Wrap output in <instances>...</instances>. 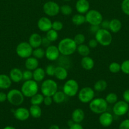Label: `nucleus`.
Wrapping results in <instances>:
<instances>
[{"instance_id":"1","label":"nucleus","mask_w":129,"mask_h":129,"mask_svg":"<svg viewBox=\"0 0 129 129\" xmlns=\"http://www.w3.org/2000/svg\"><path fill=\"white\" fill-rule=\"evenodd\" d=\"M57 47L61 55L69 56L77 51V45L73 39L67 37L61 39L58 43Z\"/></svg>"},{"instance_id":"2","label":"nucleus","mask_w":129,"mask_h":129,"mask_svg":"<svg viewBox=\"0 0 129 129\" xmlns=\"http://www.w3.org/2000/svg\"><path fill=\"white\" fill-rule=\"evenodd\" d=\"M39 85L37 82L34 79L25 81L21 86V91L27 98H31L39 91Z\"/></svg>"},{"instance_id":"3","label":"nucleus","mask_w":129,"mask_h":129,"mask_svg":"<svg viewBox=\"0 0 129 129\" xmlns=\"http://www.w3.org/2000/svg\"><path fill=\"white\" fill-rule=\"evenodd\" d=\"M108 103L106 102L105 98H94L89 103V107L90 110L96 114H101L106 112L108 109Z\"/></svg>"},{"instance_id":"4","label":"nucleus","mask_w":129,"mask_h":129,"mask_svg":"<svg viewBox=\"0 0 129 129\" xmlns=\"http://www.w3.org/2000/svg\"><path fill=\"white\" fill-rule=\"evenodd\" d=\"M58 86L56 82L51 79H45L40 85V91L44 96H53L58 91Z\"/></svg>"},{"instance_id":"5","label":"nucleus","mask_w":129,"mask_h":129,"mask_svg":"<svg viewBox=\"0 0 129 129\" xmlns=\"http://www.w3.org/2000/svg\"><path fill=\"white\" fill-rule=\"evenodd\" d=\"M95 39L99 44L104 47L110 45L113 41V37L111 31L109 30L101 28L95 34Z\"/></svg>"},{"instance_id":"6","label":"nucleus","mask_w":129,"mask_h":129,"mask_svg":"<svg viewBox=\"0 0 129 129\" xmlns=\"http://www.w3.org/2000/svg\"><path fill=\"white\" fill-rule=\"evenodd\" d=\"M25 96L21 90L18 89H12L7 93V101L13 106H20L24 102Z\"/></svg>"},{"instance_id":"7","label":"nucleus","mask_w":129,"mask_h":129,"mask_svg":"<svg viewBox=\"0 0 129 129\" xmlns=\"http://www.w3.org/2000/svg\"><path fill=\"white\" fill-rule=\"evenodd\" d=\"M79 91V84L73 79H70L64 83L63 86V91L67 96L73 97L77 95Z\"/></svg>"},{"instance_id":"8","label":"nucleus","mask_w":129,"mask_h":129,"mask_svg":"<svg viewBox=\"0 0 129 129\" xmlns=\"http://www.w3.org/2000/svg\"><path fill=\"white\" fill-rule=\"evenodd\" d=\"M78 100L83 103H89L95 97V90L89 86L83 87L79 89L77 94Z\"/></svg>"},{"instance_id":"9","label":"nucleus","mask_w":129,"mask_h":129,"mask_svg":"<svg viewBox=\"0 0 129 129\" xmlns=\"http://www.w3.org/2000/svg\"><path fill=\"white\" fill-rule=\"evenodd\" d=\"M34 49L28 42H22L19 43L16 47L17 55L22 59H27L32 55Z\"/></svg>"},{"instance_id":"10","label":"nucleus","mask_w":129,"mask_h":129,"mask_svg":"<svg viewBox=\"0 0 129 129\" xmlns=\"http://www.w3.org/2000/svg\"><path fill=\"white\" fill-rule=\"evenodd\" d=\"M86 22L90 25H100L103 20L102 14L96 10H89L85 13Z\"/></svg>"},{"instance_id":"11","label":"nucleus","mask_w":129,"mask_h":129,"mask_svg":"<svg viewBox=\"0 0 129 129\" xmlns=\"http://www.w3.org/2000/svg\"><path fill=\"white\" fill-rule=\"evenodd\" d=\"M43 11L48 16H55L60 12V6L57 3L49 1L43 5Z\"/></svg>"},{"instance_id":"12","label":"nucleus","mask_w":129,"mask_h":129,"mask_svg":"<svg viewBox=\"0 0 129 129\" xmlns=\"http://www.w3.org/2000/svg\"><path fill=\"white\" fill-rule=\"evenodd\" d=\"M129 110V105L124 100L118 101L113 107V112L116 116H123L127 113Z\"/></svg>"},{"instance_id":"13","label":"nucleus","mask_w":129,"mask_h":129,"mask_svg":"<svg viewBox=\"0 0 129 129\" xmlns=\"http://www.w3.org/2000/svg\"><path fill=\"white\" fill-rule=\"evenodd\" d=\"M60 52L58 47L54 45H50L45 49V57L49 61H55L60 55Z\"/></svg>"},{"instance_id":"14","label":"nucleus","mask_w":129,"mask_h":129,"mask_svg":"<svg viewBox=\"0 0 129 129\" xmlns=\"http://www.w3.org/2000/svg\"><path fill=\"white\" fill-rule=\"evenodd\" d=\"M37 25L40 31L47 32L52 28V21L46 16H42L38 20Z\"/></svg>"},{"instance_id":"15","label":"nucleus","mask_w":129,"mask_h":129,"mask_svg":"<svg viewBox=\"0 0 129 129\" xmlns=\"http://www.w3.org/2000/svg\"><path fill=\"white\" fill-rule=\"evenodd\" d=\"M14 117L19 121H25L30 116L29 110L25 107H19L14 111Z\"/></svg>"},{"instance_id":"16","label":"nucleus","mask_w":129,"mask_h":129,"mask_svg":"<svg viewBox=\"0 0 129 129\" xmlns=\"http://www.w3.org/2000/svg\"><path fill=\"white\" fill-rule=\"evenodd\" d=\"M113 122V116L111 113L105 112L100 114L99 122L104 127H110Z\"/></svg>"},{"instance_id":"17","label":"nucleus","mask_w":129,"mask_h":129,"mask_svg":"<svg viewBox=\"0 0 129 129\" xmlns=\"http://www.w3.org/2000/svg\"><path fill=\"white\" fill-rule=\"evenodd\" d=\"M75 9L78 13L85 14L90 10V3L88 0H77Z\"/></svg>"},{"instance_id":"18","label":"nucleus","mask_w":129,"mask_h":129,"mask_svg":"<svg viewBox=\"0 0 129 129\" xmlns=\"http://www.w3.org/2000/svg\"><path fill=\"white\" fill-rule=\"evenodd\" d=\"M42 39V37H41L40 34L38 33H33L29 37L28 42L33 49H35L41 46Z\"/></svg>"},{"instance_id":"19","label":"nucleus","mask_w":129,"mask_h":129,"mask_svg":"<svg viewBox=\"0 0 129 129\" xmlns=\"http://www.w3.org/2000/svg\"><path fill=\"white\" fill-rule=\"evenodd\" d=\"M9 76L12 82L19 83L23 80V71L19 68H14L10 70Z\"/></svg>"},{"instance_id":"20","label":"nucleus","mask_w":129,"mask_h":129,"mask_svg":"<svg viewBox=\"0 0 129 129\" xmlns=\"http://www.w3.org/2000/svg\"><path fill=\"white\" fill-rule=\"evenodd\" d=\"M80 64L83 69L86 71H91L94 67L95 62L94 59L88 55V56L82 57L80 61Z\"/></svg>"},{"instance_id":"21","label":"nucleus","mask_w":129,"mask_h":129,"mask_svg":"<svg viewBox=\"0 0 129 129\" xmlns=\"http://www.w3.org/2000/svg\"><path fill=\"white\" fill-rule=\"evenodd\" d=\"M68 71L63 66H57L55 68L54 76L59 81H64L68 77Z\"/></svg>"},{"instance_id":"22","label":"nucleus","mask_w":129,"mask_h":129,"mask_svg":"<svg viewBox=\"0 0 129 129\" xmlns=\"http://www.w3.org/2000/svg\"><path fill=\"white\" fill-rule=\"evenodd\" d=\"M25 67L27 70L33 71L39 67V59L33 56L27 58L25 61Z\"/></svg>"},{"instance_id":"23","label":"nucleus","mask_w":129,"mask_h":129,"mask_svg":"<svg viewBox=\"0 0 129 129\" xmlns=\"http://www.w3.org/2000/svg\"><path fill=\"white\" fill-rule=\"evenodd\" d=\"M85 112L82 108H76L72 113V120L75 123H80L84 120Z\"/></svg>"},{"instance_id":"24","label":"nucleus","mask_w":129,"mask_h":129,"mask_svg":"<svg viewBox=\"0 0 129 129\" xmlns=\"http://www.w3.org/2000/svg\"><path fill=\"white\" fill-rule=\"evenodd\" d=\"M33 79L36 82H42L44 80L46 75L45 69L42 68L38 67L37 68L33 71Z\"/></svg>"},{"instance_id":"25","label":"nucleus","mask_w":129,"mask_h":129,"mask_svg":"<svg viewBox=\"0 0 129 129\" xmlns=\"http://www.w3.org/2000/svg\"><path fill=\"white\" fill-rule=\"evenodd\" d=\"M122 28V23L120 20L117 18H113L110 21L109 30L111 32L116 34L119 32Z\"/></svg>"},{"instance_id":"26","label":"nucleus","mask_w":129,"mask_h":129,"mask_svg":"<svg viewBox=\"0 0 129 129\" xmlns=\"http://www.w3.org/2000/svg\"><path fill=\"white\" fill-rule=\"evenodd\" d=\"M12 83V81L10 76L6 74H0V89H6L10 88Z\"/></svg>"},{"instance_id":"27","label":"nucleus","mask_w":129,"mask_h":129,"mask_svg":"<svg viewBox=\"0 0 129 129\" xmlns=\"http://www.w3.org/2000/svg\"><path fill=\"white\" fill-rule=\"evenodd\" d=\"M29 112L31 117L34 118H39L42 115V109L40 105H32L29 108Z\"/></svg>"},{"instance_id":"28","label":"nucleus","mask_w":129,"mask_h":129,"mask_svg":"<svg viewBox=\"0 0 129 129\" xmlns=\"http://www.w3.org/2000/svg\"><path fill=\"white\" fill-rule=\"evenodd\" d=\"M91 48L88 46V45L86 44H80V45H77V52L82 57L88 56L91 53Z\"/></svg>"},{"instance_id":"29","label":"nucleus","mask_w":129,"mask_h":129,"mask_svg":"<svg viewBox=\"0 0 129 129\" xmlns=\"http://www.w3.org/2000/svg\"><path fill=\"white\" fill-rule=\"evenodd\" d=\"M72 22L77 26H80L86 22L85 16L83 14L77 13L73 15L72 17Z\"/></svg>"},{"instance_id":"30","label":"nucleus","mask_w":129,"mask_h":129,"mask_svg":"<svg viewBox=\"0 0 129 129\" xmlns=\"http://www.w3.org/2000/svg\"><path fill=\"white\" fill-rule=\"evenodd\" d=\"M66 94H64L63 91H57L53 95V102L57 104H60L64 102L66 99Z\"/></svg>"},{"instance_id":"31","label":"nucleus","mask_w":129,"mask_h":129,"mask_svg":"<svg viewBox=\"0 0 129 129\" xmlns=\"http://www.w3.org/2000/svg\"><path fill=\"white\" fill-rule=\"evenodd\" d=\"M108 87V83L104 79H99L94 84V89L96 91L102 92L106 89Z\"/></svg>"},{"instance_id":"32","label":"nucleus","mask_w":129,"mask_h":129,"mask_svg":"<svg viewBox=\"0 0 129 129\" xmlns=\"http://www.w3.org/2000/svg\"><path fill=\"white\" fill-rule=\"evenodd\" d=\"M44 98V96L42 93H37L30 98V103L31 105H40L42 103H43Z\"/></svg>"},{"instance_id":"33","label":"nucleus","mask_w":129,"mask_h":129,"mask_svg":"<svg viewBox=\"0 0 129 129\" xmlns=\"http://www.w3.org/2000/svg\"><path fill=\"white\" fill-rule=\"evenodd\" d=\"M58 31L56 30H53V29H51L49 31L46 32V37L51 42H53L58 40Z\"/></svg>"},{"instance_id":"34","label":"nucleus","mask_w":129,"mask_h":129,"mask_svg":"<svg viewBox=\"0 0 129 129\" xmlns=\"http://www.w3.org/2000/svg\"><path fill=\"white\" fill-rule=\"evenodd\" d=\"M32 56L37 59H42L45 57V50L40 47L34 49L32 52Z\"/></svg>"},{"instance_id":"35","label":"nucleus","mask_w":129,"mask_h":129,"mask_svg":"<svg viewBox=\"0 0 129 129\" xmlns=\"http://www.w3.org/2000/svg\"><path fill=\"white\" fill-rule=\"evenodd\" d=\"M108 69L111 73L116 74L121 71V64L117 62H113L109 65Z\"/></svg>"},{"instance_id":"36","label":"nucleus","mask_w":129,"mask_h":129,"mask_svg":"<svg viewBox=\"0 0 129 129\" xmlns=\"http://www.w3.org/2000/svg\"><path fill=\"white\" fill-rule=\"evenodd\" d=\"M118 96L115 93H110L106 95L105 100L108 104H115L118 102Z\"/></svg>"},{"instance_id":"37","label":"nucleus","mask_w":129,"mask_h":129,"mask_svg":"<svg viewBox=\"0 0 129 129\" xmlns=\"http://www.w3.org/2000/svg\"><path fill=\"white\" fill-rule=\"evenodd\" d=\"M60 12L64 16H69L73 12V9L70 5H63L60 6Z\"/></svg>"},{"instance_id":"38","label":"nucleus","mask_w":129,"mask_h":129,"mask_svg":"<svg viewBox=\"0 0 129 129\" xmlns=\"http://www.w3.org/2000/svg\"><path fill=\"white\" fill-rule=\"evenodd\" d=\"M73 40L75 42L77 45H80V44H84L85 41V37L83 34H77L73 38Z\"/></svg>"},{"instance_id":"39","label":"nucleus","mask_w":129,"mask_h":129,"mask_svg":"<svg viewBox=\"0 0 129 129\" xmlns=\"http://www.w3.org/2000/svg\"><path fill=\"white\" fill-rule=\"evenodd\" d=\"M121 8L124 14L129 16V0H123L121 4Z\"/></svg>"},{"instance_id":"40","label":"nucleus","mask_w":129,"mask_h":129,"mask_svg":"<svg viewBox=\"0 0 129 129\" xmlns=\"http://www.w3.org/2000/svg\"><path fill=\"white\" fill-rule=\"evenodd\" d=\"M121 71L125 74H129V59L124 60L121 63Z\"/></svg>"},{"instance_id":"41","label":"nucleus","mask_w":129,"mask_h":129,"mask_svg":"<svg viewBox=\"0 0 129 129\" xmlns=\"http://www.w3.org/2000/svg\"><path fill=\"white\" fill-rule=\"evenodd\" d=\"M63 28V23L60 21H54L52 22V29L57 31H61Z\"/></svg>"},{"instance_id":"42","label":"nucleus","mask_w":129,"mask_h":129,"mask_svg":"<svg viewBox=\"0 0 129 129\" xmlns=\"http://www.w3.org/2000/svg\"><path fill=\"white\" fill-rule=\"evenodd\" d=\"M55 68L56 67L52 65V64H49V65L47 66L45 69V72L46 75L49 76H54Z\"/></svg>"},{"instance_id":"43","label":"nucleus","mask_w":129,"mask_h":129,"mask_svg":"<svg viewBox=\"0 0 129 129\" xmlns=\"http://www.w3.org/2000/svg\"><path fill=\"white\" fill-rule=\"evenodd\" d=\"M30 79H33V72L27 69L23 71V80L28 81Z\"/></svg>"},{"instance_id":"44","label":"nucleus","mask_w":129,"mask_h":129,"mask_svg":"<svg viewBox=\"0 0 129 129\" xmlns=\"http://www.w3.org/2000/svg\"><path fill=\"white\" fill-rule=\"evenodd\" d=\"M118 129H129V118L123 120L120 123Z\"/></svg>"},{"instance_id":"45","label":"nucleus","mask_w":129,"mask_h":129,"mask_svg":"<svg viewBox=\"0 0 129 129\" xmlns=\"http://www.w3.org/2000/svg\"><path fill=\"white\" fill-rule=\"evenodd\" d=\"M99 45L98 42L96 40V39H92L91 40H89L88 42V46L91 49H94V48L97 47V45Z\"/></svg>"},{"instance_id":"46","label":"nucleus","mask_w":129,"mask_h":129,"mask_svg":"<svg viewBox=\"0 0 129 129\" xmlns=\"http://www.w3.org/2000/svg\"><path fill=\"white\" fill-rule=\"evenodd\" d=\"M53 103V100L52 96H44L43 103H44L46 106H48H48L51 105Z\"/></svg>"},{"instance_id":"47","label":"nucleus","mask_w":129,"mask_h":129,"mask_svg":"<svg viewBox=\"0 0 129 129\" xmlns=\"http://www.w3.org/2000/svg\"><path fill=\"white\" fill-rule=\"evenodd\" d=\"M122 96L123 100L129 104V89L124 91V92L123 93Z\"/></svg>"},{"instance_id":"48","label":"nucleus","mask_w":129,"mask_h":129,"mask_svg":"<svg viewBox=\"0 0 129 129\" xmlns=\"http://www.w3.org/2000/svg\"><path fill=\"white\" fill-rule=\"evenodd\" d=\"M51 42L49 41V40H48L46 37H43L42 39L41 45H42L43 47H44L46 48L51 45Z\"/></svg>"},{"instance_id":"49","label":"nucleus","mask_w":129,"mask_h":129,"mask_svg":"<svg viewBox=\"0 0 129 129\" xmlns=\"http://www.w3.org/2000/svg\"><path fill=\"white\" fill-rule=\"evenodd\" d=\"M109 26H110V21L108 20H102L100 25L101 28L106 29V30H109Z\"/></svg>"},{"instance_id":"50","label":"nucleus","mask_w":129,"mask_h":129,"mask_svg":"<svg viewBox=\"0 0 129 129\" xmlns=\"http://www.w3.org/2000/svg\"><path fill=\"white\" fill-rule=\"evenodd\" d=\"M100 28H101L100 25H91V27H90V31H91V33H92V34H94L95 35L96 33L97 32Z\"/></svg>"},{"instance_id":"51","label":"nucleus","mask_w":129,"mask_h":129,"mask_svg":"<svg viewBox=\"0 0 129 129\" xmlns=\"http://www.w3.org/2000/svg\"><path fill=\"white\" fill-rule=\"evenodd\" d=\"M7 100V94L2 91H0V103H3Z\"/></svg>"},{"instance_id":"52","label":"nucleus","mask_w":129,"mask_h":129,"mask_svg":"<svg viewBox=\"0 0 129 129\" xmlns=\"http://www.w3.org/2000/svg\"><path fill=\"white\" fill-rule=\"evenodd\" d=\"M69 129H83V128L80 123H74L72 125L69 127Z\"/></svg>"},{"instance_id":"53","label":"nucleus","mask_w":129,"mask_h":129,"mask_svg":"<svg viewBox=\"0 0 129 129\" xmlns=\"http://www.w3.org/2000/svg\"><path fill=\"white\" fill-rule=\"evenodd\" d=\"M49 129H60L59 128V126L57 125H52Z\"/></svg>"},{"instance_id":"54","label":"nucleus","mask_w":129,"mask_h":129,"mask_svg":"<svg viewBox=\"0 0 129 129\" xmlns=\"http://www.w3.org/2000/svg\"><path fill=\"white\" fill-rule=\"evenodd\" d=\"M74 123H75V122H73V121L72 120H69L68 122V125L69 126V127H70V126L72 125H73Z\"/></svg>"},{"instance_id":"55","label":"nucleus","mask_w":129,"mask_h":129,"mask_svg":"<svg viewBox=\"0 0 129 129\" xmlns=\"http://www.w3.org/2000/svg\"><path fill=\"white\" fill-rule=\"evenodd\" d=\"M3 129H16L14 127H12V126H6L5 127V128H3Z\"/></svg>"},{"instance_id":"56","label":"nucleus","mask_w":129,"mask_h":129,"mask_svg":"<svg viewBox=\"0 0 129 129\" xmlns=\"http://www.w3.org/2000/svg\"><path fill=\"white\" fill-rule=\"evenodd\" d=\"M64 1H72V0H63Z\"/></svg>"},{"instance_id":"57","label":"nucleus","mask_w":129,"mask_h":129,"mask_svg":"<svg viewBox=\"0 0 129 129\" xmlns=\"http://www.w3.org/2000/svg\"><path fill=\"white\" fill-rule=\"evenodd\" d=\"M127 113H128V117H129V110H128V111Z\"/></svg>"}]
</instances>
